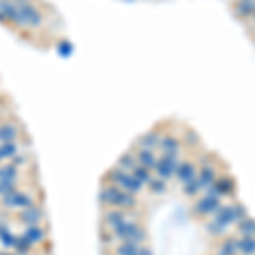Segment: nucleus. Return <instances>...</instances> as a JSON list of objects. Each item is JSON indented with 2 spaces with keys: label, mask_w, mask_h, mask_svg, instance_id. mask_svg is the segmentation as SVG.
Masks as SVG:
<instances>
[{
  "label": "nucleus",
  "mask_w": 255,
  "mask_h": 255,
  "mask_svg": "<svg viewBox=\"0 0 255 255\" xmlns=\"http://www.w3.org/2000/svg\"><path fill=\"white\" fill-rule=\"evenodd\" d=\"M20 177V168L12 162H2L0 164V179H14L19 181Z\"/></svg>",
  "instance_id": "b1692460"
},
{
  "label": "nucleus",
  "mask_w": 255,
  "mask_h": 255,
  "mask_svg": "<svg viewBox=\"0 0 255 255\" xmlns=\"http://www.w3.org/2000/svg\"><path fill=\"white\" fill-rule=\"evenodd\" d=\"M134 155H136V160H138V165L141 167H146L150 170H153L155 164H157V158L158 155L155 153V150H148V148H138L134 150Z\"/></svg>",
  "instance_id": "2eb2a0df"
},
{
  "label": "nucleus",
  "mask_w": 255,
  "mask_h": 255,
  "mask_svg": "<svg viewBox=\"0 0 255 255\" xmlns=\"http://www.w3.org/2000/svg\"><path fill=\"white\" fill-rule=\"evenodd\" d=\"M111 232L114 233L118 242H134L140 243V245H143L146 242V232H145L143 225L133 215L125 219L121 225L116 226L114 230H111Z\"/></svg>",
  "instance_id": "7ed1b4c3"
},
{
  "label": "nucleus",
  "mask_w": 255,
  "mask_h": 255,
  "mask_svg": "<svg viewBox=\"0 0 255 255\" xmlns=\"http://www.w3.org/2000/svg\"><path fill=\"white\" fill-rule=\"evenodd\" d=\"M216 177H218V170H216V167H215V164H213V162L199 165L198 182H199V185H201L202 191H206L208 187H211V185L215 184Z\"/></svg>",
  "instance_id": "f8f14e48"
},
{
  "label": "nucleus",
  "mask_w": 255,
  "mask_h": 255,
  "mask_svg": "<svg viewBox=\"0 0 255 255\" xmlns=\"http://www.w3.org/2000/svg\"><path fill=\"white\" fill-rule=\"evenodd\" d=\"M198 170H199V165L196 164V162L181 160L177 172H175V181H177L181 185L187 184V182L194 181V179L198 177Z\"/></svg>",
  "instance_id": "9b49d317"
},
{
  "label": "nucleus",
  "mask_w": 255,
  "mask_h": 255,
  "mask_svg": "<svg viewBox=\"0 0 255 255\" xmlns=\"http://www.w3.org/2000/svg\"><path fill=\"white\" fill-rule=\"evenodd\" d=\"M201 185H199L198 182V177L194 179V181L187 182V184L182 185V194L185 196V198H198L199 194H201Z\"/></svg>",
  "instance_id": "c756f323"
},
{
  "label": "nucleus",
  "mask_w": 255,
  "mask_h": 255,
  "mask_svg": "<svg viewBox=\"0 0 255 255\" xmlns=\"http://www.w3.org/2000/svg\"><path fill=\"white\" fill-rule=\"evenodd\" d=\"M133 215V211H126L121 208H108L102 213V228L114 230L118 225H121L125 219Z\"/></svg>",
  "instance_id": "9d476101"
},
{
  "label": "nucleus",
  "mask_w": 255,
  "mask_h": 255,
  "mask_svg": "<svg viewBox=\"0 0 255 255\" xmlns=\"http://www.w3.org/2000/svg\"><path fill=\"white\" fill-rule=\"evenodd\" d=\"M0 155H2L3 162H12L19 155V146H17L16 141H12V143H0Z\"/></svg>",
  "instance_id": "a878e982"
},
{
  "label": "nucleus",
  "mask_w": 255,
  "mask_h": 255,
  "mask_svg": "<svg viewBox=\"0 0 255 255\" xmlns=\"http://www.w3.org/2000/svg\"><path fill=\"white\" fill-rule=\"evenodd\" d=\"M34 202H36V199H34V196L31 194L29 191H22V189H16V191H12L9 196H5V198L0 199V206H2L3 209H7V211H19V209H24L27 208V206H33Z\"/></svg>",
  "instance_id": "423d86ee"
},
{
  "label": "nucleus",
  "mask_w": 255,
  "mask_h": 255,
  "mask_svg": "<svg viewBox=\"0 0 255 255\" xmlns=\"http://www.w3.org/2000/svg\"><path fill=\"white\" fill-rule=\"evenodd\" d=\"M22 235L29 238L31 243L34 245H41L46 242V230L43 228V225H33V226H24Z\"/></svg>",
  "instance_id": "dca6fc26"
},
{
  "label": "nucleus",
  "mask_w": 255,
  "mask_h": 255,
  "mask_svg": "<svg viewBox=\"0 0 255 255\" xmlns=\"http://www.w3.org/2000/svg\"><path fill=\"white\" fill-rule=\"evenodd\" d=\"M60 53L61 55H70L72 53V44L67 43V41H65V43H61L60 44Z\"/></svg>",
  "instance_id": "f704fd0d"
},
{
  "label": "nucleus",
  "mask_w": 255,
  "mask_h": 255,
  "mask_svg": "<svg viewBox=\"0 0 255 255\" xmlns=\"http://www.w3.org/2000/svg\"><path fill=\"white\" fill-rule=\"evenodd\" d=\"M19 136V128L14 123H2L0 125V143H12Z\"/></svg>",
  "instance_id": "aec40b11"
},
{
  "label": "nucleus",
  "mask_w": 255,
  "mask_h": 255,
  "mask_svg": "<svg viewBox=\"0 0 255 255\" xmlns=\"http://www.w3.org/2000/svg\"><path fill=\"white\" fill-rule=\"evenodd\" d=\"M141 245L134 242H118L114 245V255H138Z\"/></svg>",
  "instance_id": "393cba45"
},
{
  "label": "nucleus",
  "mask_w": 255,
  "mask_h": 255,
  "mask_svg": "<svg viewBox=\"0 0 255 255\" xmlns=\"http://www.w3.org/2000/svg\"><path fill=\"white\" fill-rule=\"evenodd\" d=\"M19 189V182L14 179H0V199L9 196L12 191Z\"/></svg>",
  "instance_id": "7c9ffc66"
},
{
  "label": "nucleus",
  "mask_w": 255,
  "mask_h": 255,
  "mask_svg": "<svg viewBox=\"0 0 255 255\" xmlns=\"http://www.w3.org/2000/svg\"><path fill=\"white\" fill-rule=\"evenodd\" d=\"M17 237H19V235H16V233H12L9 230V232H5L2 237H0V243H2L3 249H16Z\"/></svg>",
  "instance_id": "72a5a7b5"
},
{
  "label": "nucleus",
  "mask_w": 255,
  "mask_h": 255,
  "mask_svg": "<svg viewBox=\"0 0 255 255\" xmlns=\"http://www.w3.org/2000/svg\"><path fill=\"white\" fill-rule=\"evenodd\" d=\"M237 233L238 235H247V237H255V219L250 218L249 215L237 221Z\"/></svg>",
  "instance_id": "5701e85b"
},
{
  "label": "nucleus",
  "mask_w": 255,
  "mask_h": 255,
  "mask_svg": "<svg viewBox=\"0 0 255 255\" xmlns=\"http://www.w3.org/2000/svg\"><path fill=\"white\" fill-rule=\"evenodd\" d=\"M182 143H185V146L189 148H198L201 145V138L196 131L192 129H185L184 131V136H182Z\"/></svg>",
  "instance_id": "2f4dec72"
},
{
  "label": "nucleus",
  "mask_w": 255,
  "mask_h": 255,
  "mask_svg": "<svg viewBox=\"0 0 255 255\" xmlns=\"http://www.w3.org/2000/svg\"><path fill=\"white\" fill-rule=\"evenodd\" d=\"M160 153H177L181 155L182 150V138H179L174 133H164L162 134L160 145L157 148Z\"/></svg>",
  "instance_id": "ddd939ff"
},
{
  "label": "nucleus",
  "mask_w": 255,
  "mask_h": 255,
  "mask_svg": "<svg viewBox=\"0 0 255 255\" xmlns=\"http://www.w3.org/2000/svg\"><path fill=\"white\" fill-rule=\"evenodd\" d=\"M233 10L242 19H252L255 12V0H235Z\"/></svg>",
  "instance_id": "f3484780"
},
{
  "label": "nucleus",
  "mask_w": 255,
  "mask_h": 255,
  "mask_svg": "<svg viewBox=\"0 0 255 255\" xmlns=\"http://www.w3.org/2000/svg\"><path fill=\"white\" fill-rule=\"evenodd\" d=\"M41 24H43V14H41L33 3H26V5L19 7V16H17L16 26L39 27Z\"/></svg>",
  "instance_id": "1a4fd4ad"
},
{
  "label": "nucleus",
  "mask_w": 255,
  "mask_h": 255,
  "mask_svg": "<svg viewBox=\"0 0 255 255\" xmlns=\"http://www.w3.org/2000/svg\"><path fill=\"white\" fill-rule=\"evenodd\" d=\"M179 164H181V158H179L177 153H160L153 167V174L168 182L170 179L175 177Z\"/></svg>",
  "instance_id": "39448f33"
},
{
  "label": "nucleus",
  "mask_w": 255,
  "mask_h": 255,
  "mask_svg": "<svg viewBox=\"0 0 255 255\" xmlns=\"http://www.w3.org/2000/svg\"><path fill=\"white\" fill-rule=\"evenodd\" d=\"M138 255H153V252H151L150 247H146L143 243V245H141V249H140V254H138Z\"/></svg>",
  "instance_id": "c9c22d12"
},
{
  "label": "nucleus",
  "mask_w": 255,
  "mask_h": 255,
  "mask_svg": "<svg viewBox=\"0 0 255 255\" xmlns=\"http://www.w3.org/2000/svg\"><path fill=\"white\" fill-rule=\"evenodd\" d=\"M119 187L125 189V191H128V192H131V194H140V192L145 189V185L141 184V182L138 181L131 172H126L123 181L119 182Z\"/></svg>",
  "instance_id": "6ab92c4d"
},
{
  "label": "nucleus",
  "mask_w": 255,
  "mask_h": 255,
  "mask_svg": "<svg viewBox=\"0 0 255 255\" xmlns=\"http://www.w3.org/2000/svg\"><path fill=\"white\" fill-rule=\"evenodd\" d=\"M136 165H138V160L134 151H125V153L118 158V162H116V167L123 168V170L126 172H133V168L136 167Z\"/></svg>",
  "instance_id": "4be33fe9"
},
{
  "label": "nucleus",
  "mask_w": 255,
  "mask_h": 255,
  "mask_svg": "<svg viewBox=\"0 0 255 255\" xmlns=\"http://www.w3.org/2000/svg\"><path fill=\"white\" fill-rule=\"evenodd\" d=\"M46 213H44L43 206L34 202L33 206H27L24 209H19L16 213V219L24 226H33V225H43Z\"/></svg>",
  "instance_id": "0eeeda50"
},
{
  "label": "nucleus",
  "mask_w": 255,
  "mask_h": 255,
  "mask_svg": "<svg viewBox=\"0 0 255 255\" xmlns=\"http://www.w3.org/2000/svg\"><path fill=\"white\" fill-rule=\"evenodd\" d=\"M131 174L134 175V177L138 179V181L141 182V184L146 187L148 184H150V181L153 179V170H150V168H146V167H141V165H136V167L133 168V172Z\"/></svg>",
  "instance_id": "cd10ccee"
},
{
  "label": "nucleus",
  "mask_w": 255,
  "mask_h": 255,
  "mask_svg": "<svg viewBox=\"0 0 255 255\" xmlns=\"http://www.w3.org/2000/svg\"><path fill=\"white\" fill-rule=\"evenodd\" d=\"M237 221H238V219H237V213H235L233 202H230V204H225V202H223L221 208H219L218 211L211 216V219L206 223V230H208V233L211 237H223L232 226L237 225Z\"/></svg>",
  "instance_id": "f03ea898"
},
{
  "label": "nucleus",
  "mask_w": 255,
  "mask_h": 255,
  "mask_svg": "<svg viewBox=\"0 0 255 255\" xmlns=\"http://www.w3.org/2000/svg\"><path fill=\"white\" fill-rule=\"evenodd\" d=\"M125 174H126V170H123V168H119V167H116V165H114V167L109 168V170L106 172V175H104V184L119 185V182L123 181Z\"/></svg>",
  "instance_id": "bb28decb"
},
{
  "label": "nucleus",
  "mask_w": 255,
  "mask_h": 255,
  "mask_svg": "<svg viewBox=\"0 0 255 255\" xmlns=\"http://www.w3.org/2000/svg\"><path fill=\"white\" fill-rule=\"evenodd\" d=\"M216 255H238V252H237V237H223V240L218 245V250H216Z\"/></svg>",
  "instance_id": "412c9836"
},
{
  "label": "nucleus",
  "mask_w": 255,
  "mask_h": 255,
  "mask_svg": "<svg viewBox=\"0 0 255 255\" xmlns=\"http://www.w3.org/2000/svg\"><path fill=\"white\" fill-rule=\"evenodd\" d=\"M162 134H164V133H160L158 129L146 131V133L141 134V136L138 138L136 146L138 148H148V150H157L158 145H160Z\"/></svg>",
  "instance_id": "4468645a"
},
{
  "label": "nucleus",
  "mask_w": 255,
  "mask_h": 255,
  "mask_svg": "<svg viewBox=\"0 0 255 255\" xmlns=\"http://www.w3.org/2000/svg\"><path fill=\"white\" fill-rule=\"evenodd\" d=\"M221 206H223L221 198L204 192V194H201L199 198H196L194 204H192V213H194V216H198V218H211Z\"/></svg>",
  "instance_id": "20e7f679"
},
{
  "label": "nucleus",
  "mask_w": 255,
  "mask_h": 255,
  "mask_svg": "<svg viewBox=\"0 0 255 255\" xmlns=\"http://www.w3.org/2000/svg\"><path fill=\"white\" fill-rule=\"evenodd\" d=\"M5 232H9V226H7L5 223L2 221V219H0V237H2Z\"/></svg>",
  "instance_id": "e433bc0d"
},
{
  "label": "nucleus",
  "mask_w": 255,
  "mask_h": 255,
  "mask_svg": "<svg viewBox=\"0 0 255 255\" xmlns=\"http://www.w3.org/2000/svg\"><path fill=\"white\" fill-rule=\"evenodd\" d=\"M2 162H3V158H2V155H0V164H2Z\"/></svg>",
  "instance_id": "58836bf2"
},
{
  "label": "nucleus",
  "mask_w": 255,
  "mask_h": 255,
  "mask_svg": "<svg viewBox=\"0 0 255 255\" xmlns=\"http://www.w3.org/2000/svg\"><path fill=\"white\" fill-rule=\"evenodd\" d=\"M99 202L102 208H121L126 211H134L138 208L136 194H131L119 185L112 184H102L99 191Z\"/></svg>",
  "instance_id": "f257e3e1"
},
{
  "label": "nucleus",
  "mask_w": 255,
  "mask_h": 255,
  "mask_svg": "<svg viewBox=\"0 0 255 255\" xmlns=\"http://www.w3.org/2000/svg\"><path fill=\"white\" fill-rule=\"evenodd\" d=\"M237 252L238 255H255V237L237 235Z\"/></svg>",
  "instance_id": "a211bd4d"
},
{
  "label": "nucleus",
  "mask_w": 255,
  "mask_h": 255,
  "mask_svg": "<svg viewBox=\"0 0 255 255\" xmlns=\"http://www.w3.org/2000/svg\"><path fill=\"white\" fill-rule=\"evenodd\" d=\"M34 243L29 242V238L27 237H24L22 233H20L19 237H17V243H16V252L17 254H31V250H33Z\"/></svg>",
  "instance_id": "473e14b6"
},
{
  "label": "nucleus",
  "mask_w": 255,
  "mask_h": 255,
  "mask_svg": "<svg viewBox=\"0 0 255 255\" xmlns=\"http://www.w3.org/2000/svg\"><path fill=\"white\" fill-rule=\"evenodd\" d=\"M204 192L213 196H218V198H232L235 196L237 192V184H235V179L228 177V175H218L215 181V184L211 187H208Z\"/></svg>",
  "instance_id": "6e6552de"
},
{
  "label": "nucleus",
  "mask_w": 255,
  "mask_h": 255,
  "mask_svg": "<svg viewBox=\"0 0 255 255\" xmlns=\"http://www.w3.org/2000/svg\"><path fill=\"white\" fill-rule=\"evenodd\" d=\"M0 255H16V252H9V250H0Z\"/></svg>",
  "instance_id": "4c0bfd02"
},
{
  "label": "nucleus",
  "mask_w": 255,
  "mask_h": 255,
  "mask_svg": "<svg viewBox=\"0 0 255 255\" xmlns=\"http://www.w3.org/2000/svg\"><path fill=\"white\" fill-rule=\"evenodd\" d=\"M146 189L151 192V194H165L167 192V181H164V179L157 177V175H153V179L150 181V184L146 185Z\"/></svg>",
  "instance_id": "c85d7f7f"
}]
</instances>
